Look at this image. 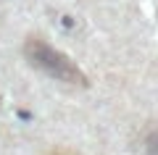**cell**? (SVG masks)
Listing matches in <instances>:
<instances>
[{
  "label": "cell",
  "mask_w": 158,
  "mask_h": 155,
  "mask_svg": "<svg viewBox=\"0 0 158 155\" xmlns=\"http://www.w3.org/2000/svg\"><path fill=\"white\" fill-rule=\"evenodd\" d=\"M24 53H27L29 63H32L34 68L45 71L48 76L58 79V82L77 84V87H85L87 84L85 74L77 68V63H74L71 58H66L63 53H58L56 47H50L48 42H42V39H29V42L24 45Z\"/></svg>",
  "instance_id": "6da1fadb"
},
{
  "label": "cell",
  "mask_w": 158,
  "mask_h": 155,
  "mask_svg": "<svg viewBox=\"0 0 158 155\" xmlns=\"http://www.w3.org/2000/svg\"><path fill=\"white\" fill-rule=\"evenodd\" d=\"M148 153L150 155H158V132H153L148 137Z\"/></svg>",
  "instance_id": "7a4b0ae2"
}]
</instances>
